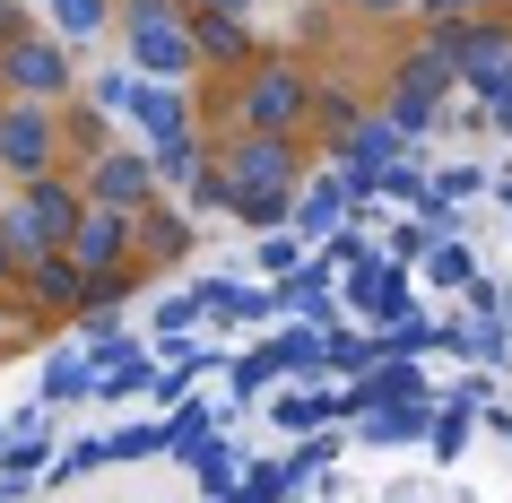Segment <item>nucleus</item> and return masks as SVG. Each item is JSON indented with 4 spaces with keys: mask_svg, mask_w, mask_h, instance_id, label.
<instances>
[{
    "mask_svg": "<svg viewBox=\"0 0 512 503\" xmlns=\"http://www.w3.org/2000/svg\"><path fill=\"white\" fill-rule=\"evenodd\" d=\"M70 87H79V70L44 27H27V18L0 27V96L9 105H70Z\"/></svg>",
    "mask_w": 512,
    "mask_h": 503,
    "instance_id": "nucleus-1",
    "label": "nucleus"
},
{
    "mask_svg": "<svg viewBox=\"0 0 512 503\" xmlns=\"http://www.w3.org/2000/svg\"><path fill=\"white\" fill-rule=\"evenodd\" d=\"M79 209H87V191L70 183V174H35V183H18V200L0 209V235L18 243V261H27V252H61L70 226H79Z\"/></svg>",
    "mask_w": 512,
    "mask_h": 503,
    "instance_id": "nucleus-2",
    "label": "nucleus"
},
{
    "mask_svg": "<svg viewBox=\"0 0 512 503\" xmlns=\"http://www.w3.org/2000/svg\"><path fill=\"white\" fill-rule=\"evenodd\" d=\"M235 122L243 131H287L296 139L304 122H313V79H304V61H243Z\"/></svg>",
    "mask_w": 512,
    "mask_h": 503,
    "instance_id": "nucleus-3",
    "label": "nucleus"
},
{
    "mask_svg": "<svg viewBox=\"0 0 512 503\" xmlns=\"http://www.w3.org/2000/svg\"><path fill=\"white\" fill-rule=\"evenodd\" d=\"M217 174H226V191H287L296 200V174H304V148L287 131H235L226 148H217Z\"/></svg>",
    "mask_w": 512,
    "mask_h": 503,
    "instance_id": "nucleus-4",
    "label": "nucleus"
},
{
    "mask_svg": "<svg viewBox=\"0 0 512 503\" xmlns=\"http://www.w3.org/2000/svg\"><path fill=\"white\" fill-rule=\"evenodd\" d=\"M61 105H9L0 96V174L9 183H35V174H53L61 165Z\"/></svg>",
    "mask_w": 512,
    "mask_h": 503,
    "instance_id": "nucleus-5",
    "label": "nucleus"
},
{
    "mask_svg": "<svg viewBox=\"0 0 512 503\" xmlns=\"http://www.w3.org/2000/svg\"><path fill=\"white\" fill-rule=\"evenodd\" d=\"M131 235H139V209H96V200H87L61 252H70L79 269H131V261H139V252H131Z\"/></svg>",
    "mask_w": 512,
    "mask_h": 503,
    "instance_id": "nucleus-6",
    "label": "nucleus"
},
{
    "mask_svg": "<svg viewBox=\"0 0 512 503\" xmlns=\"http://www.w3.org/2000/svg\"><path fill=\"white\" fill-rule=\"evenodd\" d=\"M79 191L96 209H148V200H157V174H148V157H131V148H96L87 174H79Z\"/></svg>",
    "mask_w": 512,
    "mask_h": 503,
    "instance_id": "nucleus-7",
    "label": "nucleus"
},
{
    "mask_svg": "<svg viewBox=\"0 0 512 503\" xmlns=\"http://www.w3.org/2000/svg\"><path fill=\"white\" fill-rule=\"evenodd\" d=\"M183 35H191V53H200V70H243V61H261V44H252V27L243 18H217V9H183Z\"/></svg>",
    "mask_w": 512,
    "mask_h": 503,
    "instance_id": "nucleus-8",
    "label": "nucleus"
},
{
    "mask_svg": "<svg viewBox=\"0 0 512 503\" xmlns=\"http://www.w3.org/2000/svg\"><path fill=\"white\" fill-rule=\"evenodd\" d=\"M18 278H27V304H44V313H79L87 304V269L70 252H27Z\"/></svg>",
    "mask_w": 512,
    "mask_h": 503,
    "instance_id": "nucleus-9",
    "label": "nucleus"
},
{
    "mask_svg": "<svg viewBox=\"0 0 512 503\" xmlns=\"http://www.w3.org/2000/svg\"><path fill=\"white\" fill-rule=\"evenodd\" d=\"M131 61L148 70V79H191V70H200L183 18H174V27H131Z\"/></svg>",
    "mask_w": 512,
    "mask_h": 503,
    "instance_id": "nucleus-10",
    "label": "nucleus"
},
{
    "mask_svg": "<svg viewBox=\"0 0 512 503\" xmlns=\"http://www.w3.org/2000/svg\"><path fill=\"white\" fill-rule=\"evenodd\" d=\"M391 87H400V96H426V105H443V87H452V61L434 53V44H417V53H400Z\"/></svg>",
    "mask_w": 512,
    "mask_h": 503,
    "instance_id": "nucleus-11",
    "label": "nucleus"
},
{
    "mask_svg": "<svg viewBox=\"0 0 512 503\" xmlns=\"http://www.w3.org/2000/svg\"><path fill=\"white\" fill-rule=\"evenodd\" d=\"M391 148H400V131H391V122H356V131H348V174L365 183V165H382Z\"/></svg>",
    "mask_w": 512,
    "mask_h": 503,
    "instance_id": "nucleus-12",
    "label": "nucleus"
},
{
    "mask_svg": "<svg viewBox=\"0 0 512 503\" xmlns=\"http://www.w3.org/2000/svg\"><path fill=\"white\" fill-rule=\"evenodd\" d=\"M131 252H148V261L183 252V217H165V209H139V235H131Z\"/></svg>",
    "mask_w": 512,
    "mask_h": 503,
    "instance_id": "nucleus-13",
    "label": "nucleus"
},
{
    "mask_svg": "<svg viewBox=\"0 0 512 503\" xmlns=\"http://www.w3.org/2000/svg\"><path fill=\"white\" fill-rule=\"evenodd\" d=\"M122 295H131V269H87V304L79 313H113Z\"/></svg>",
    "mask_w": 512,
    "mask_h": 503,
    "instance_id": "nucleus-14",
    "label": "nucleus"
},
{
    "mask_svg": "<svg viewBox=\"0 0 512 503\" xmlns=\"http://www.w3.org/2000/svg\"><path fill=\"white\" fill-rule=\"evenodd\" d=\"M417 18H434V27H469V18H495V0H417Z\"/></svg>",
    "mask_w": 512,
    "mask_h": 503,
    "instance_id": "nucleus-15",
    "label": "nucleus"
},
{
    "mask_svg": "<svg viewBox=\"0 0 512 503\" xmlns=\"http://www.w3.org/2000/svg\"><path fill=\"white\" fill-rule=\"evenodd\" d=\"M53 18H61V35H96L113 9H105V0H53Z\"/></svg>",
    "mask_w": 512,
    "mask_h": 503,
    "instance_id": "nucleus-16",
    "label": "nucleus"
},
{
    "mask_svg": "<svg viewBox=\"0 0 512 503\" xmlns=\"http://www.w3.org/2000/svg\"><path fill=\"white\" fill-rule=\"evenodd\" d=\"M235 217H243V226H278V217H287V191H243Z\"/></svg>",
    "mask_w": 512,
    "mask_h": 503,
    "instance_id": "nucleus-17",
    "label": "nucleus"
},
{
    "mask_svg": "<svg viewBox=\"0 0 512 503\" xmlns=\"http://www.w3.org/2000/svg\"><path fill=\"white\" fill-rule=\"evenodd\" d=\"M183 0H122V27H174Z\"/></svg>",
    "mask_w": 512,
    "mask_h": 503,
    "instance_id": "nucleus-18",
    "label": "nucleus"
},
{
    "mask_svg": "<svg viewBox=\"0 0 512 503\" xmlns=\"http://www.w3.org/2000/svg\"><path fill=\"white\" fill-rule=\"evenodd\" d=\"M382 122H391V131H426L434 105H426V96H400V87H391V113H382Z\"/></svg>",
    "mask_w": 512,
    "mask_h": 503,
    "instance_id": "nucleus-19",
    "label": "nucleus"
},
{
    "mask_svg": "<svg viewBox=\"0 0 512 503\" xmlns=\"http://www.w3.org/2000/svg\"><path fill=\"white\" fill-rule=\"evenodd\" d=\"M339 9H348V18H408L417 0H339Z\"/></svg>",
    "mask_w": 512,
    "mask_h": 503,
    "instance_id": "nucleus-20",
    "label": "nucleus"
},
{
    "mask_svg": "<svg viewBox=\"0 0 512 503\" xmlns=\"http://www.w3.org/2000/svg\"><path fill=\"white\" fill-rule=\"evenodd\" d=\"M183 9H217V18H252L261 0H183Z\"/></svg>",
    "mask_w": 512,
    "mask_h": 503,
    "instance_id": "nucleus-21",
    "label": "nucleus"
},
{
    "mask_svg": "<svg viewBox=\"0 0 512 503\" xmlns=\"http://www.w3.org/2000/svg\"><path fill=\"white\" fill-rule=\"evenodd\" d=\"M9 278H18V243L0 235V287H9Z\"/></svg>",
    "mask_w": 512,
    "mask_h": 503,
    "instance_id": "nucleus-22",
    "label": "nucleus"
},
{
    "mask_svg": "<svg viewBox=\"0 0 512 503\" xmlns=\"http://www.w3.org/2000/svg\"><path fill=\"white\" fill-rule=\"evenodd\" d=\"M0 27H18V0H0Z\"/></svg>",
    "mask_w": 512,
    "mask_h": 503,
    "instance_id": "nucleus-23",
    "label": "nucleus"
}]
</instances>
